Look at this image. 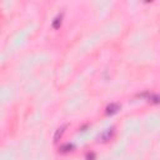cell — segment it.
I'll use <instances>...</instances> for the list:
<instances>
[{
	"mask_svg": "<svg viewBox=\"0 0 160 160\" xmlns=\"http://www.w3.org/2000/svg\"><path fill=\"white\" fill-rule=\"evenodd\" d=\"M67 126H68L67 124H65V125H62L58 130H56V133H55V135H54V142H58V140L62 138V135L64 134V130L67 129Z\"/></svg>",
	"mask_w": 160,
	"mask_h": 160,
	"instance_id": "6da1fadb",
	"label": "cell"
},
{
	"mask_svg": "<svg viewBox=\"0 0 160 160\" xmlns=\"http://www.w3.org/2000/svg\"><path fill=\"white\" fill-rule=\"evenodd\" d=\"M113 134H114V130H113V129H108L105 133L101 135V142H108V140H110Z\"/></svg>",
	"mask_w": 160,
	"mask_h": 160,
	"instance_id": "7a4b0ae2",
	"label": "cell"
},
{
	"mask_svg": "<svg viewBox=\"0 0 160 160\" xmlns=\"http://www.w3.org/2000/svg\"><path fill=\"white\" fill-rule=\"evenodd\" d=\"M118 110H119V105H118V104H110L109 106L106 108V114H108V115L115 114Z\"/></svg>",
	"mask_w": 160,
	"mask_h": 160,
	"instance_id": "3957f363",
	"label": "cell"
},
{
	"mask_svg": "<svg viewBox=\"0 0 160 160\" xmlns=\"http://www.w3.org/2000/svg\"><path fill=\"white\" fill-rule=\"evenodd\" d=\"M72 149H74V145L73 144H65L60 148V152L62 153H68V152H72Z\"/></svg>",
	"mask_w": 160,
	"mask_h": 160,
	"instance_id": "277c9868",
	"label": "cell"
},
{
	"mask_svg": "<svg viewBox=\"0 0 160 160\" xmlns=\"http://www.w3.org/2000/svg\"><path fill=\"white\" fill-rule=\"evenodd\" d=\"M60 24H62V15H58L53 21V28L54 29H58V28L60 26Z\"/></svg>",
	"mask_w": 160,
	"mask_h": 160,
	"instance_id": "5b68a950",
	"label": "cell"
},
{
	"mask_svg": "<svg viewBox=\"0 0 160 160\" xmlns=\"http://www.w3.org/2000/svg\"><path fill=\"white\" fill-rule=\"evenodd\" d=\"M88 159H89V160H90V159H94V154H89V155H88Z\"/></svg>",
	"mask_w": 160,
	"mask_h": 160,
	"instance_id": "8992f818",
	"label": "cell"
}]
</instances>
